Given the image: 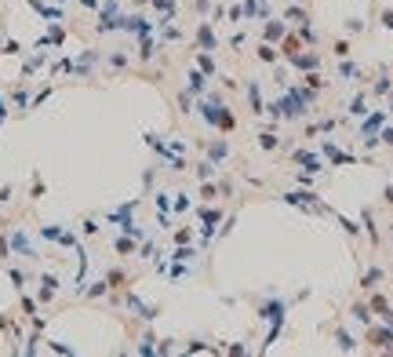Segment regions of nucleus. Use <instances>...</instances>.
I'll return each instance as SVG.
<instances>
[{
    "label": "nucleus",
    "instance_id": "1",
    "mask_svg": "<svg viewBox=\"0 0 393 357\" xmlns=\"http://www.w3.org/2000/svg\"><path fill=\"white\" fill-rule=\"evenodd\" d=\"M382 143H386V146H393V131H386V135H382Z\"/></svg>",
    "mask_w": 393,
    "mask_h": 357
}]
</instances>
